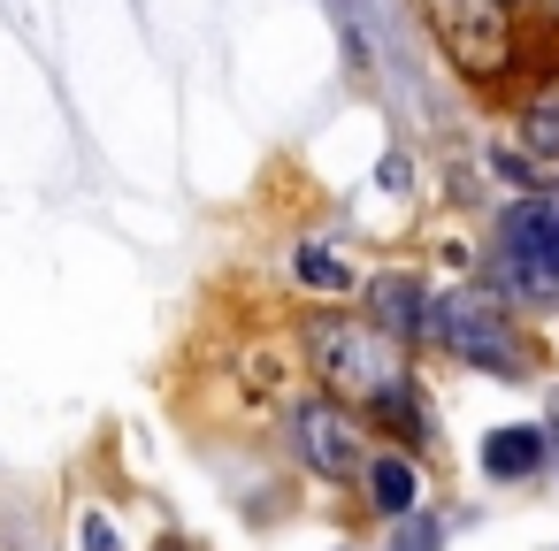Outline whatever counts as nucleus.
Listing matches in <instances>:
<instances>
[{
	"instance_id": "f257e3e1",
	"label": "nucleus",
	"mask_w": 559,
	"mask_h": 551,
	"mask_svg": "<svg viewBox=\"0 0 559 551\" xmlns=\"http://www.w3.org/2000/svg\"><path fill=\"white\" fill-rule=\"evenodd\" d=\"M307 352H314V368L337 383V391H353L360 406H399L414 383H406V368H399V352L383 345V330H360V322H337V314H314L307 322Z\"/></svg>"
},
{
	"instance_id": "f03ea898",
	"label": "nucleus",
	"mask_w": 559,
	"mask_h": 551,
	"mask_svg": "<svg viewBox=\"0 0 559 551\" xmlns=\"http://www.w3.org/2000/svg\"><path fill=\"white\" fill-rule=\"evenodd\" d=\"M498 284L521 307L559 314V192L544 200H513L498 215Z\"/></svg>"
},
{
	"instance_id": "7ed1b4c3",
	"label": "nucleus",
	"mask_w": 559,
	"mask_h": 551,
	"mask_svg": "<svg viewBox=\"0 0 559 551\" xmlns=\"http://www.w3.org/2000/svg\"><path fill=\"white\" fill-rule=\"evenodd\" d=\"M421 330H429L452 360H467V368H490V375H528V368H521V337H513L506 307H498V299H483V291H444V299H429Z\"/></svg>"
},
{
	"instance_id": "20e7f679",
	"label": "nucleus",
	"mask_w": 559,
	"mask_h": 551,
	"mask_svg": "<svg viewBox=\"0 0 559 551\" xmlns=\"http://www.w3.org/2000/svg\"><path fill=\"white\" fill-rule=\"evenodd\" d=\"M292 444H299V459H307L314 475H330V482L360 467V444H353V421H345L337 406H322V398L292 414Z\"/></svg>"
},
{
	"instance_id": "39448f33",
	"label": "nucleus",
	"mask_w": 559,
	"mask_h": 551,
	"mask_svg": "<svg viewBox=\"0 0 559 551\" xmlns=\"http://www.w3.org/2000/svg\"><path fill=\"white\" fill-rule=\"evenodd\" d=\"M368 307H376V330H391V337H421L429 299H421L414 276H376V284H368Z\"/></svg>"
},
{
	"instance_id": "423d86ee",
	"label": "nucleus",
	"mask_w": 559,
	"mask_h": 551,
	"mask_svg": "<svg viewBox=\"0 0 559 551\" xmlns=\"http://www.w3.org/2000/svg\"><path fill=\"white\" fill-rule=\"evenodd\" d=\"M536 459H544V429H490L483 436V475L490 482H521V475H536Z\"/></svg>"
},
{
	"instance_id": "0eeeda50",
	"label": "nucleus",
	"mask_w": 559,
	"mask_h": 551,
	"mask_svg": "<svg viewBox=\"0 0 559 551\" xmlns=\"http://www.w3.org/2000/svg\"><path fill=\"white\" fill-rule=\"evenodd\" d=\"M414 498H421V475H414V459L383 452V459L368 467V505H376L383 520H399V513H414Z\"/></svg>"
},
{
	"instance_id": "6e6552de",
	"label": "nucleus",
	"mask_w": 559,
	"mask_h": 551,
	"mask_svg": "<svg viewBox=\"0 0 559 551\" xmlns=\"http://www.w3.org/2000/svg\"><path fill=\"white\" fill-rule=\"evenodd\" d=\"M521 139H528V154H544V161H559V77L521 108Z\"/></svg>"
},
{
	"instance_id": "1a4fd4ad",
	"label": "nucleus",
	"mask_w": 559,
	"mask_h": 551,
	"mask_svg": "<svg viewBox=\"0 0 559 551\" xmlns=\"http://www.w3.org/2000/svg\"><path fill=\"white\" fill-rule=\"evenodd\" d=\"M292 268H299V284H307V291H330V299L353 284V276H345V261H337V253H322V245H299V253H292Z\"/></svg>"
},
{
	"instance_id": "9d476101",
	"label": "nucleus",
	"mask_w": 559,
	"mask_h": 551,
	"mask_svg": "<svg viewBox=\"0 0 559 551\" xmlns=\"http://www.w3.org/2000/svg\"><path fill=\"white\" fill-rule=\"evenodd\" d=\"M78 543H85V551H123V536H116L108 513H85V520H78Z\"/></svg>"
},
{
	"instance_id": "9b49d317",
	"label": "nucleus",
	"mask_w": 559,
	"mask_h": 551,
	"mask_svg": "<svg viewBox=\"0 0 559 551\" xmlns=\"http://www.w3.org/2000/svg\"><path fill=\"white\" fill-rule=\"evenodd\" d=\"M376 184H383V192H406V161H399V154H383V169H376Z\"/></svg>"
},
{
	"instance_id": "f8f14e48",
	"label": "nucleus",
	"mask_w": 559,
	"mask_h": 551,
	"mask_svg": "<svg viewBox=\"0 0 559 551\" xmlns=\"http://www.w3.org/2000/svg\"><path fill=\"white\" fill-rule=\"evenodd\" d=\"M551 429H559V391H551Z\"/></svg>"
},
{
	"instance_id": "ddd939ff",
	"label": "nucleus",
	"mask_w": 559,
	"mask_h": 551,
	"mask_svg": "<svg viewBox=\"0 0 559 551\" xmlns=\"http://www.w3.org/2000/svg\"><path fill=\"white\" fill-rule=\"evenodd\" d=\"M162 551H192V543H177V536H169V543H162Z\"/></svg>"
}]
</instances>
